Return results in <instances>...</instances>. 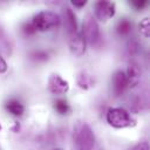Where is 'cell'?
<instances>
[{
	"mask_svg": "<svg viewBox=\"0 0 150 150\" xmlns=\"http://www.w3.org/2000/svg\"><path fill=\"white\" fill-rule=\"evenodd\" d=\"M30 23L35 28V30L45 32V30H50L53 28H56L61 23V18L59 14L52 11H41L36 13Z\"/></svg>",
	"mask_w": 150,
	"mask_h": 150,
	"instance_id": "7a4b0ae2",
	"label": "cell"
},
{
	"mask_svg": "<svg viewBox=\"0 0 150 150\" xmlns=\"http://www.w3.org/2000/svg\"><path fill=\"white\" fill-rule=\"evenodd\" d=\"M131 150H150V146H149L148 142H141V143L136 144Z\"/></svg>",
	"mask_w": 150,
	"mask_h": 150,
	"instance_id": "e0dca14e",
	"label": "cell"
},
{
	"mask_svg": "<svg viewBox=\"0 0 150 150\" xmlns=\"http://www.w3.org/2000/svg\"><path fill=\"white\" fill-rule=\"evenodd\" d=\"M7 63H6V61H5V59L0 55V74H2V73H5V71H7Z\"/></svg>",
	"mask_w": 150,
	"mask_h": 150,
	"instance_id": "d6986e66",
	"label": "cell"
},
{
	"mask_svg": "<svg viewBox=\"0 0 150 150\" xmlns=\"http://www.w3.org/2000/svg\"><path fill=\"white\" fill-rule=\"evenodd\" d=\"M52 150H61V149H52Z\"/></svg>",
	"mask_w": 150,
	"mask_h": 150,
	"instance_id": "603a6c76",
	"label": "cell"
},
{
	"mask_svg": "<svg viewBox=\"0 0 150 150\" xmlns=\"http://www.w3.org/2000/svg\"><path fill=\"white\" fill-rule=\"evenodd\" d=\"M54 108L61 115H66L69 111V104L67 103V101L61 100V98H59V100H56L54 102Z\"/></svg>",
	"mask_w": 150,
	"mask_h": 150,
	"instance_id": "5bb4252c",
	"label": "cell"
},
{
	"mask_svg": "<svg viewBox=\"0 0 150 150\" xmlns=\"http://www.w3.org/2000/svg\"><path fill=\"white\" fill-rule=\"evenodd\" d=\"M71 4H73L75 7L81 8V7H83V6L87 4V1H86V0H71Z\"/></svg>",
	"mask_w": 150,
	"mask_h": 150,
	"instance_id": "44dd1931",
	"label": "cell"
},
{
	"mask_svg": "<svg viewBox=\"0 0 150 150\" xmlns=\"http://www.w3.org/2000/svg\"><path fill=\"white\" fill-rule=\"evenodd\" d=\"M20 129V125H19V123L18 122H15V124H14V127L12 128V130L14 131V132H18V130Z\"/></svg>",
	"mask_w": 150,
	"mask_h": 150,
	"instance_id": "7402d4cb",
	"label": "cell"
},
{
	"mask_svg": "<svg viewBox=\"0 0 150 150\" xmlns=\"http://www.w3.org/2000/svg\"><path fill=\"white\" fill-rule=\"evenodd\" d=\"M86 42L93 47H100L101 45V33L98 25L91 15H88L83 23V32H82Z\"/></svg>",
	"mask_w": 150,
	"mask_h": 150,
	"instance_id": "277c9868",
	"label": "cell"
},
{
	"mask_svg": "<svg viewBox=\"0 0 150 150\" xmlns=\"http://www.w3.org/2000/svg\"><path fill=\"white\" fill-rule=\"evenodd\" d=\"M6 109H7L11 114H13V115H15V116H21V115L23 114V111H25V107H23L19 101H16V100H11V101H8V102L6 103Z\"/></svg>",
	"mask_w": 150,
	"mask_h": 150,
	"instance_id": "8fae6325",
	"label": "cell"
},
{
	"mask_svg": "<svg viewBox=\"0 0 150 150\" xmlns=\"http://www.w3.org/2000/svg\"><path fill=\"white\" fill-rule=\"evenodd\" d=\"M64 27H66L69 36L77 33L76 16L70 8H66V11H64Z\"/></svg>",
	"mask_w": 150,
	"mask_h": 150,
	"instance_id": "30bf717a",
	"label": "cell"
},
{
	"mask_svg": "<svg viewBox=\"0 0 150 150\" xmlns=\"http://www.w3.org/2000/svg\"><path fill=\"white\" fill-rule=\"evenodd\" d=\"M131 5H132L136 9H142V8L146 5V1H145V0H134V1H131Z\"/></svg>",
	"mask_w": 150,
	"mask_h": 150,
	"instance_id": "ac0fdd59",
	"label": "cell"
},
{
	"mask_svg": "<svg viewBox=\"0 0 150 150\" xmlns=\"http://www.w3.org/2000/svg\"><path fill=\"white\" fill-rule=\"evenodd\" d=\"M105 118L111 127L117 129L129 128L136 124V121L131 117V115L124 108H110L107 111Z\"/></svg>",
	"mask_w": 150,
	"mask_h": 150,
	"instance_id": "3957f363",
	"label": "cell"
},
{
	"mask_svg": "<svg viewBox=\"0 0 150 150\" xmlns=\"http://www.w3.org/2000/svg\"><path fill=\"white\" fill-rule=\"evenodd\" d=\"M138 28H139L141 33H142L144 36L148 38L149 34H150V19H149V18H144V19L139 22Z\"/></svg>",
	"mask_w": 150,
	"mask_h": 150,
	"instance_id": "9a60e30c",
	"label": "cell"
},
{
	"mask_svg": "<svg viewBox=\"0 0 150 150\" xmlns=\"http://www.w3.org/2000/svg\"><path fill=\"white\" fill-rule=\"evenodd\" d=\"M86 46H87V42L81 32H77L69 36V49L71 54H74L75 56L77 57L82 56L86 52Z\"/></svg>",
	"mask_w": 150,
	"mask_h": 150,
	"instance_id": "52a82bcc",
	"label": "cell"
},
{
	"mask_svg": "<svg viewBox=\"0 0 150 150\" xmlns=\"http://www.w3.org/2000/svg\"><path fill=\"white\" fill-rule=\"evenodd\" d=\"M23 33L25 34H27V35H32V34H34L36 30H35V28L33 27V25L29 22V23H27V25H25L23 26Z\"/></svg>",
	"mask_w": 150,
	"mask_h": 150,
	"instance_id": "2e32d148",
	"label": "cell"
},
{
	"mask_svg": "<svg viewBox=\"0 0 150 150\" xmlns=\"http://www.w3.org/2000/svg\"><path fill=\"white\" fill-rule=\"evenodd\" d=\"M94 9H95V16L100 21H108L116 13L115 4L111 1H108V0L97 1L95 4Z\"/></svg>",
	"mask_w": 150,
	"mask_h": 150,
	"instance_id": "5b68a950",
	"label": "cell"
},
{
	"mask_svg": "<svg viewBox=\"0 0 150 150\" xmlns=\"http://www.w3.org/2000/svg\"><path fill=\"white\" fill-rule=\"evenodd\" d=\"M77 84L82 89H88L93 86V79L90 75L86 73H80L77 76Z\"/></svg>",
	"mask_w": 150,
	"mask_h": 150,
	"instance_id": "4fadbf2b",
	"label": "cell"
},
{
	"mask_svg": "<svg viewBox=\"0 0 150 150\" xmlns=\"http://www.w3.org/2000/svg\"><path fill=\"white\" fill-rule=\"evenodd\" d=\"M73 138L76 150H93L95 137L88 123L79 122L73 130Z\"/></svg>",
	"mask_w": 150,
	"mask_h": 150,
	"instance_id": "6da1fadb",
	"label": "cell"
},
{
	"mask_svg": "<svg viewBox=\"0 0 150 150\" xmlns=\"http://www.w3.org/2000/svg\"><path fill=\"white\" fill-rule=\"evenodd\" d=\"M0 130H1V124H0Z\"/></svg>",
	"mask_w": 150,
	"mask_h": 150,
	"instance_id": "cb8c5ba5",
	"label": "cell"
},
{
	"mask_svg": "<svg viewBox=\"0 0 150 150\" xmlns=\"http://www.w3.org/2000/svg\"><path fill=\"white\" fill-rule=\"evenodd\" d=\"M128 88V81L125 73L122 70H117L112 75V91L115 96H120Z\"/></svg>",
	"mask_w": 150,
	"mask_h": 150,
	"instance_id": "ba28073f",
	"label": "cell"
},
{
	"mask_svg": "<svg viewBox=\"0 0 150 150\" xmlns=\"http://www.w3.org/2000/svg\"><path fill=\"white\" fill-rule=\"evenodd\" d=\"M48 89L53 95H63L69 90V83L57 74H53L48 79Z\"/></svg>",
	"mask_w": 150,
	"mask_h": 150,
	"instance_id": "8992f818",
	"label": "cell"
},
{
	"mask_svg": "<svg viewBox=\"0 0 150 150\" xmlns=\"http://www.w3.org/2000/svg\"><path fill=\"white\" fill-rule=\"evenodd\" d=\"M33 56L35 59H38V60H46L47 59V53H45V52H36V53L33 54Z\"/></svg>",
	"mask_w": 150,
	"mask_h": 150,
	"instance_id": "ffe728a7",
	"label": "cell"
},
{
	"mask_svg": "<svg viewBox=\"0 0 150 150\" xmlns=\"http://www.w3.org/2000/svg\"><path fill=\"white\" fill-rule=\"evenodd\" d=\"M116 29H117V33L120 35H128V34H130V32L132 29V25L128 19H122L117 23Z\"/></svg>",
	"mask_w": 150,
	"mask_h": 150,
	"instance_id": "7c38bea8",
	"label": "cell"
},
{
	"mask_svg": "<svg viewBox=\"0 0 150 150\" xmlns=\"http://www.w3.org/2000/svg\"><path fill=\"white\" fill-rule=\"evenodd\" d=\"M127 81H128V87L134 88L138 84L139 79H141V69L139 66L135 62H130L128 64V69H127Z\"/></svg>",
	"mask_w": 150,
	"mask_h": 150,
	"instance_id": "9c48e42d",
	"label": "cell"
}]
</instances>
